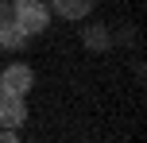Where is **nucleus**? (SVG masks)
Masks as SVG:
<instances>
[{"mask_svg":"<svg viewBox=\"0 0 147 143\" xmlns=\"http://www.w3.org/2000/svg\"><path fill=\"white\" fill-rule=\"evenodd\" d=\"M12 19L27 35H43L51 27V8H47V0H12Z\"/></svg>","mask_w":147,"mask_h":143,"instance_id":"obj_1","label":"nucleus"},{"mask_svg":"<svg viewBox=\"0 0 147 143\" xmlns=\"http://www.w3.org/2000/svg\"><path fill=\"white\" fill-rule=\"evenodd\" d=\"M31 85H35V70L27 62H8L0 70V89L4 93H16V97H27Z\"/></svg>","mask_w":147,"mask_h":143,"instance_id":"obj_2","label":"nucleus"},{"mask_svg":"<svg viewBox=\"0 0 147 143\" xmlns=\"http://www.w3.org/2000/svg\"><path fill=\"white\" fill-rule=\"evenodd\" d=\"M47 8H51V15H62V19H70V23H81V19L93 15L97 0H47Z\"/></svg>","mask_w":147,"mask_h":143,"instance_id":"obj_3","label":"nucleus"},{"mask_svg":"<svg viewBox=\"0 0 147 143\" xmlns=\"http://www.w3.org/2000/svg\"><path fill=\"white\" fill-rule=\"evenodd\" d=\"M23 120H27V105H23V97L0 89V128H20Z\"/></svg>","mask_w":147,"mask_h":143,"instance_id":"obj_4","label":"nucleus"},{"mask_svg":"<svg viewBox=\"0 0 147 143\" xmlns=\"http://www.w3.org/2000/svg\"><path fill=\"white\" fill-rule=\"evenodd\" d=\"M81 43H85V50H93V54H109L112 35H109L105 23H85V27H81Z\"/></svg>","mask_w":147,"mask_h":143,"instance_id":"obj_5","label":"nucleus"},{"mask_svg":"<svg viewBox=\"0 0 147 143\" xmlns=\"http://www.w3.org/2000/svg\"><path fill=\"white\" fill-rule=\"evenodd\" d=\"M27 39H31V35L12 19V15H8V19H0V46H4V50H23V46H27Z\"/></svg>","mask_w":147,"mask_h":143,"instance_id":"obj_6","label":"nucleus"},{"mask_svg":"<svg viewBox=\"0 0 147 143\" xmlns=\"http://www.w3.org/2000/svg\"><path fill=\"white\" fill-rule=\"evenodd\" d=\"M0 143H20V128H0Z\"/></svg>","mask_w":147,"mask_h":143,"instance_id":"obj_7","label":"nucleus"},{"mask_svg":"<svg viewBox=\"0 0 147 143\" xmlns=\"http://www.w3.org/2000/svg\"><path fill=\"white\" fill-rule=\"evenodd\" d=\"M12 15V0H0V19H8Z\"/></svg>","mask_w":147,"mask_h":143,"instance_id":"obj_8","label":"nucleus"}]
</instances>
